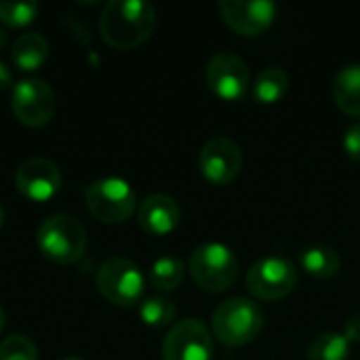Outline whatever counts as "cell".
<instances>
[{
  "instance_id": "6da1fadb",
  "label": "cell",
  "mask_w": 360,
  "mask_h": 360,
  "mask_svg": "<svg viewBox=\"0 0 360 360\" xmlns=\"http://www.w3.org/2000/svg\"><path fill=\"white\" fill-rule=\"evenodd\" d=\"M156 27V8L146 0H110L99 17L103 40L120 51L146 42Z\"/></svg>"
},
{
  "instance_id": "7a4b0ae2",
  "label": "cell",
  "mask_w": 360,
  "mask_h": 360,
  "mask_svg": "<svg viewBox=\"0 0 360 360\" xmlns=\"http://www.w3.org/2000/svg\"><path fill=\"white\" fill-rule=\"evenodd\" d=\"M36 245L46 259L55 264H74L86 251V230L74 215L55 213L38 226Z\"/></svg>"
},
{
  "instance_id": "3957f363",
  "label": "cell",
  "mask_w": 360,
  "mask_h": 360,
  "mask_svg": "<svg viewBox=\"0 0 360 360\" xmlns=\"http://www.w3.org/2000/svg\"><path fill=\"white\" fill-rule=\"evenodd\" d=\"M192 281L209 293H224L238 281L240 266L234 251L224 243H205L194 249L188 262Z\"/></svg>"
},
{
  "instance_id": "277c9868",
  "label": "cell",
  "mask_w": 360,
  "mask_h": 360,
  "mask_svg": "<svg viewBox=\"0 0 360 360\" xmlns=\"http://www.w3.org/2000/svg\"><path fill=\"white\" fill-rule=\"evenodd\" d=\"M264 327L262 308L247 297H230L213 312V335L226 346L251 344Z\"/></svg>"
},
{
  "instance_id": "5b68a950",
  "label": "cell",
  "mask_w": 360,
  "mask_h": 360,
  "mask_svg": "<svg viewBox=\"0 0 360 360\" xmlns=\"http://www.w3.org/2000/svg\"><path fill=\"white\" fill-rule=\"evenodd\" d=\"M84 198L91 215L103 224H122L137 207L135 192L122 177H101L93 181L86 188Z\"/></svg>"
},
{
  "instance_id": "8992f818",
  "label": "cell",
  "mask_w": 360,
  "mask_h": 360,
  "mask_svg": "<svg viewBox=\"0 0 360 360\" xmlns=\"http://www.w3.org/2000/svg\"><path fill=\"white\" fill-rule=\"evenodd\" d=\"M247 291L262 302H276L287 297L297 285V270L291 259L281 255H266L257 259L247 276Z\"/></svg>"
},
{
  "instance_id": "52a82bcc",
  "label": "cell",
  "mask_w": 360,
  "mask_h": 360,
  "mask_svg": "<svg viewBox=\"0 0 360 360\" xmlns=\"http://www.w3.org/2000/svg\"><path fill=\"white\" fill-rule=\"evenodd\" d=\"M97 291L116 306H135L146 289L141 270L127 257L105 259L95 276Z\"/></svg>"
},
{
  "instance_id": "ba28073f",
  "label": "cell",
  "mask_w": 360,
  "mask_h": 360,
  "mask_svg": "<svg viewBox=\"0 0 360 360\" xmlns=\"http://www.w3.org/2000/svg\"><path fill=\"white\" fill-rule=\"evenodd\" d=\"M11 108L25 127H44L55 114V93L42 78H23L13 84Z\"/></svg>"
},
{
  "instance_id": "9c48e42d",
  "label": "cell",
  "mask_w": 360,
  "mask_h": 360,
  "mask_svg": "<svg viewBox=\"0 0 360 360\" xmlns=\"http://www.w3.org/2000/svg\"><path fill=\"white\" fill-rule=\"evenodd\" d=\"M207 86L224 101H238L249 89V65L236 53H215L205 68Z\"/></svg>"
},
{
  "instance_id": "30bf717a",
  "label": "cell",
  "mask_w": 360,
  "mask_h": 360,
  "mask_svg": "<svg viewBox=\"0 0 360 360\" xmlns=\"http://www.w3.org/2000/svg\"><path fill=\"white\" fill-rule=\"evenodd\" d=\"M165 360H211L213 359V338L207 325L198 319H184L175 323L165 342Z\"/></svg>"
},
{
  "instance_id": "8fae6325",
  "label": "cell",
  "mask_w": 360,
  "mask_h": 360,
  "mask_svg": "<svg viewBox=\"0 0 360 360\" xmlns=\"http://www.w3.org/2000/svg\"><path fill=\"white\" fill-rule=\"evenodd\" d=\"M198 167L207 181L215 186H228L238 177L243 169V152L232 139L213 137L200 148Z\"/></svg>"
},
{
  "instance_id": "7c38bea8",
  "label": "cell",
  "mask_w": 360,
  "mask_h": 360,
  "mask_svg": "<svg viewBox=\"0 0 360 360\" xmlns=\"http://www.w3.org/2000/svg\"><path fill=\"white\" fill-rule=\"evenodd\" d=\"M278 6L270 0H221L224 23L240 36H257L272 25Z\"/></svg>"
},
{
  "instance_id": "4fadbf2b",
  "label": "cell",
  "mask_w": 360,
  "mask_h": 360,
  "mask_svg": "<svg viewBox=\"0 0 360 360\" xmlns=\"http://www.w3.org/2000/svg\"><path fill=\"white\" fill-rule=\"evenodd\" d=\"M15 186L25 198L34 202H44L59 192L61 171L49 158H27L15 171Z\"/></svg>"
},
{
  "instance_id": "5bb4252c",
  "label": "cell",
  "mask_w": 360,
  "mask_h": 360,
  "mask_svg": "<svg viewBox=\"0 0 360 360\" xmlns=\"http://www.w3.org/2000/svg\"><path fill=\"white\" fill-rule=\"evenodd\" d=\"M181 211L173 196L169 194H150L141 200L137 211L139 226L152 236H165L179 226Z\"/></svg>"
},
{
  "instance_id": "9a60e30c",
  "label": "cell",
  "mask_w": 360,
  "mask_h": 360,
  "mask_svg": "<svg viewBox=\"0 0 360 360\" xmlns=\"http://www.w3.org/2000/svg\"><path fill=\"white\" fill-rule=\"evenodd\" d=\"M333 99L344 114L360 118V63L344 65L335 74Z\"/></svg>"
},
{
  "instance_id": "2e32d148",
  "label": "cell",
  "mask_w": 360,
  "mask_h": 360,
  "mask_svg": "<svg viewBox=\"0 0 360 360\" xmlns=\"http://www.w3.org/2000/svg\"><path fill=\"white\" fill-rule=\"evenodd\" d=\"M11 57H13V63L21 72H34L46 61L49 42L38 32H25V34L15 38L13 49H11Z\"/></svg>"
},
{
  "instance_id": "e0dca14e",
  "label": "cell",
  "mask_w": 360,
  "mask_h": 360,
  "mask_svg": "<svg viewBox=\"0 0 360 360\" xmlns=\"http://www.w3.org/2000/svg\"><path fill=\"white\" fill-rule=\"evenodd\" d=\"M300 266L314 278L327 281L342 270V257L327 245H310L300 251Z\"/></svg>"
},
{
  "instance_id": "ac0fdd59",
  "label": "cell",
  "mask_w": 360,
  "mask_h": 360,
  "mask_svg": "<svg viewBox=\"0 0 360 360\" xmlns=\"http://www.w3.org/2000/svg\"><path fill=\"white\" fill-rule=\"evenodd\" d=\"M289 84H291L289 82V74L283 68L268 65V68H264L257 74V78L253 82V97L259 103H266V105L276 103V101H281L287 95Z\"/></svg>"
},
{
  "instance_id": "d6986e66",
  "label": "cell",
  "mask_w": 360,
  "mask_h": 360,
  "mask_svg": "<svg viewBox=\"0 0 360 360\" xmlns=\"http://www.w3.org/2000/svg\"><path fill=\"white\" fill-rule=\"evenodd\" d=\"M186 276V266L177 257H160L150 268V283L158 291H175Z\"/></svg>"
},
{
  "instance_id": "ffe728a7",
  "label": "cell",
  "mask_w": 360,
  "mask_h": 360,
  "mask_svg": "<svg viewBox=\"0 0 360 360\" xmlns=\"http://www.w3.org/2000/svg\"><path fill=\"white\" fill-rule=\"evenodd\" d=\"M350 342L342 333H321L308 348V360H348Z\"/></svg>"
},
{
  "instance_id": "44dd1931",
  "label": "cell",
  "mask_w": 360,
  "mask_h": 360,
  "mask_svg": "<svg viewBox=\"0 0 360 360\" xmlns=\"http://www.w3.org/2000/svg\"><path fill=\"white\" fill-rule=\"evenodd\" d=\"M177 316V306L169 297H148L139 306V319L148 327H167L175 321Z\"/></svg>"
},
{
  "instance_id": "7402d4cb",
  "label": "cell",
  "mask_w": 360,
  "mask_h": 360,
  "mask_svg": "<svg viewBox=\"0 0 360 360\" xmlns=\"http://www.w3.org/2000/svg\"><path fill=\"white\" fill-rule=\"evenodd\" d=\"M0 360H38V348L30 338L15 333L0 342Z\"/></svg>"
},
{
  "instance_id": "603a6c76",
  "label": "cell",
  "mask_w": 360,
  "mask_h": 360,
  "mask_svg": "<svg viewBox=\"0 0 360 360\" xmlns=\"http://www.w3.org/2000/svg\"><path fill=\"white\" fill-rule=\"evenodd\" d=\"M38 15V4L36 2H11V0H0V21L6 25H27L36 19Z\"/></svg>"
},
{
  "instance_id": "cb8c5ba5",
  "label": "cell",
  "mask_w": 360,
  "mask_h": 360,
  "mask_svg": "<svg viewBox=\"0 0 360 360\" xmlns=\"http://www.w3.org/2000/svg\"><path fill=\"white\" fill-rule=\"evenodd\" d=\"M342 143H344L346 154H348L352 160H359L360 162V122L350 124V127L344 131Z\"/></svg>"
},
{
  "instance_id": "d4e9b609",
  "label": "cell",
  "mask_w": 360,
  "mask_h": 360,
  "mask_svg": "<svg viewBox=\"0 0 360 360\" xmlns=\"http://www.w3.org/2000/svg\"><path fill=\"white\" fill-rule=\"evenodd\" d=\"M344 335H346V340H348L350 344H352V342L360 344V314H352V316L346 321Z\"/></svg>"
},
{
  "instance_id": "484cf974",
  "label": "cell",
  "mask_w": 360,
  "mask_h": 360,
  "mask_svg": "<svg viewBox=\"0 0 360 360\" xmlns=\"http://www.w3.org/2000/svg\"><path fill=\"white\" fill-rule=\"evenodd\" d=\"M13 82V74L4 61H0V91H6Z\"/></svg>"
},
{
  "instance_id": "4316f807",
  "label": "cell",
  "mask_w": 360,
  "mask_h": 360,
  "mask_svg": "<svg viewBox=\"0 0 360 360\" xmlns=\"http://www.w3.org/2000/svg\"><path fill=\"white\" fill-rule=\"evenodd\" d=\"M4 44H6V30L0 27V49H4Z\"/></svg>"
},
{
  "instance_id": "83f0119b",
  "label": "cell",
  "mask_w": 360,
  "mask_h": 360,
  "mask_svg": "<svg viewBox=\"0 0 360 360\" xmlns=\"http://www.w3.org/2000/svg\"><path fill=\"white\" fill-rule=\"evenodd\" d=\"M4 325H6V314H4V310H2V306H0V333H2V329H4Z\"/></svg>"
},
{
  "instance_id": "f1b7e54d",
  "label": "cell",
  "mask_w": 360,
  "mask_h": 360,
  "mask_svg": "<svg viewBox=\"0 0 360 360\" xmlns=\"http://www.w3.org/2000/svg\"><path fill=\"white\" fill-rule=\"evenodd\" d=\"M4 215H6V213H4V207L0 205V228H2V224H4Z\"/></svg>"
},
{
  "instance_id": "f546056e",
  "label": "cell",
  "mask_w": 360,
  "mask_h": 360,
  "mask_svg": "<svg viewBox=\"0 0 360 360\" xmlns=\"http://www.w3.org/2000/svg\"><path fill=\"white\" fill-rule=\"evenodd\" d=\"M63 360H82V359H76V356H68V359H63Z\"/></svg>"
}]
</instances>
